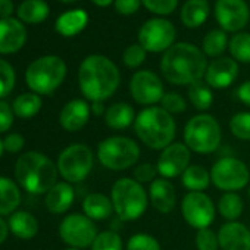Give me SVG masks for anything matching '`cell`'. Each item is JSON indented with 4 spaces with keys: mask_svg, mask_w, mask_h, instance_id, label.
<instances>
[{
    "mask_svg": "<svg viewBox=\"0 0 250 250\" xmlns=\"http://www.w3.org/2000/svg\"><path fill=\"white\" fill-rule=\"evenodd\" d=\"M91 2L96 5V6H100V8H106V6H109L113 0H91Z\"/></svg>",
    "mask_w": 250,
    "mask_h": 250,
    "instance_id": "52",
    "label": "cell"
},
{
    "mask_svg": "<svg viewBox=\"0 0 250 250\" xmlns=\"http://www.w3.org/2000/svg\"><path fill=\"white\" fill-rule=\"evenodd\" d=\"M78 84L87 100L91 103L104 102L116 93L121 84V74L109 58L103 55H90L80 65Z\"/></svg>",
    "mask_w": 250,
    "mask_h": 250,
    "instance_id": "1",
    "label": "cell"
},
{
    "mask_svg": "<svg viewBox=\"0 0 250 250\" xmlns=\"http://www.w3.org/2000/svg\"><path fill=\"white\" fill-rule=\"evenodd\" d=\"M130 93L136 103L142 106H156L161 103L165 88L162 80L152 71H137L130 80Z\"/></svg>",
    "mask_w": 250,
    "mask_h": 250,
    "instance_id": "14",
    "label": "cell"
},
{
    "mask_svg": "<svg viewBox=\"0 0 250 250\" xmlns=\"http://www.w3.org/2000/svg\"><path fill=\"white\" fill-rule=\"evenodd\" d=\"M145 61H146V50L140 44H131L122 53V62L130 69L139 68Z\"/></svg>",
    "mask_w": 250,
    "mask_h": 250,
    "instance_id": "41",
    "label": "cell"
},
{
    "mask_svg": "<svg viewBox=\"0 0 250 250\" xmlns=\"http://www.w3.org/2000/svg\"><path fill=\"white\" fill-rule=\"evenodd\" d=\"M142 0H115V11L121 15H133L140 9Z\"/></svg>",
    "mask_w": 250,
    "mask_h": 250,
    "instance_id": "46",
    "label": "cell"
},
{
    "mask_svg": "<svg viewBox=\"0 0 250 250\" xmlns=\"http://www.w3.org/2000/svg\"><path fill=\"white\" fill-rule=\"evenodd\" d=\"M103 103H104V102H93V103H91V113H94L96 116H100V115L104 116L107 107H104Z\"/></svg>",
    "mask_w": 250,
    "mask_h": 250,
    "instance_id": "50",
    "label": "cell"
},
{
    "mask_svg": "<svg viewBox=\"0 0 250 250\" xmlns=\"http://www.w3.org/2000/svg\"><path fill=\"white\" fill-rule=\"evenodd\" d=\"M238 77V65L232 58H216L208 63L205 81L210 88L222 90L229 87Z\"/></svg>",
    "mask_w": 250,
    "mask_h": 250,
    "instance_id": "17",
    "label": "cell"
},
{
    "mask_svg": "<svg viewBox=\"0 0 250 250\" xmlns=\"http://www.w3.org/2000/svg\"><path fill=\"white\" fill-rule=\"evenodd\" d=\"M58 167L40 152H27L15 164L18 184L33 194L47 193L58 181Z\"/></svg>",
    "mask_w": 250,
    "mask_h": 250,
    "instance_id": "4",
    "label": "cell"
},
{
    "mask_svg": "<svg viewBox=\"0 0 250 250\" xmlns=\"http://www.w3.org/2000/svg\"><path fill=\"white\" fill-rule=\"evenodd\" d=\"M88 22V15L83 9H74L62 14L55 24V30L58 34L63 37H74L80 34Z\"/></svg>",
    "mask_w": 250,
    "mask_h": 250,
    "instance_id": "25",
    "label": "cell"
},
{
    "mask_svg": "<svg viewBox=\"0 0 250 250\" xmlns=\"http://www.w3.org/2000/svg\"><path fill=\"white\" fill-rule=\"evenodd\" d=\"M161 107H164L168 113L174 116L187 110V100L175 91H167L161 100Z\"/></svg>",
    "mask_w": 250,
    "mask_h": 250,
    "instance_id": "40",
    "label": "cell"
},
{
    "mask_svg": "<svg viewBox=\"0 0 250 250\" xmlns=\"http://www.w3.org/2000/svg\"><path fill=\"white\" fill-rule=\"evenodd\" d=\"M235 94H237L238 100H240L243 104H246V106L250 107V80H249V81H244V83L237 88Z\"/></svg>",
    "mask_w": 250,
    "mask_h": 250,
    "instance_id": "48",
    "label": "cell"
},
{
    "mask_svg": "<svg viewBox=\"0 0 250 250\" xmlns=\"http://www.w3.org/2000/svg\"><path fill=\"white\" fill-rule=\"evenodd\" d=\"M96 156L100 165L109 171H127L137 165L140 159V146L127 136H110L99 143Z\"/></svg>",
    "mask_w": 250,
    "mask_h": 250,
    "instance_id": "7",
    "label": "cell"
},
{
    "mask_svg": "<svg viewBox=\"0 0 250 250\" xmlns=\"http://www.w3.org/2000/svg\"><path fill=\"white\" fill-rule=\"evenodd\" d=\"M20 203L21 193L18 186L6 177H0V215H12L17 212Z\"/></svg>",
    "mask_w": 250,
    "mask_h": 250,
    "instance_id": "29",
    "label": "cell"
},
{
    "mask_svg": "<svg viewBox=\"0 0 250 250\" xmlns=\"http://www.w3.org/2000/svg\"><path fill=\"white\" fill-rule=\"evenodd\" d=\"M15 78L17 77L12 65L5 59H0V99L12 93L15 87Z\"/></svg>",
    "mask_w": 250,
    "mask_h": 250,
    "instance_id": "39",
    "label": "cell"
},
{
    "mask_svg": "<svg viewBox=\"0 0 250 250\" xmlns=\"http://www.w3.org/2000/svg\"><path fill=\"white\" fill-rule=\"evenodd\" d=\"M14 109L12 106L5 102V100H0V133H6L14 124Z\"/></svg>",
    "mask_w": 250,
    "mask_h": 250,
    "instance_id": "45",
    "label": "cell"
},
{
    "mask_svg": "<svg viewBox=\"0 0 250 250\" xmlns=\"http://www.w3.org/2000/svg\"><path fill=\"white\" fill-rule=\"evenodd\" d=\"M210 180L218 190L224 193H237L249 186L250 171L241 159L234 156H225L218 159L212 165Z\"/></svg>",
    "mask_w": 250,
    "mask_h": 250,
    "instance_id": "10",
    "label": "cell"
},
{
    "mask_svg": "<svg viewBox=\"0 0 250 250\" xmlns=\"http://www.w3.org/2000/svg\"><path fill=\"white\" fill-rule=\"evenodd\" d=\"M14 2L12 0H0V20L12 18L14 14Z\"/></svg>",
    "mask_w": 250,
    "mask_h": 250,
    "instance_id": "49",
    "label": "cell"
},
{
    "mask_svg": "<svg viewBox=\"0 0 250 250\" xmlns=\"http://www.w3.org/2000/svg\"><path fill=\"white\" fill-rule=\"evenodd\" d=\"M181 183L188 191H205L212 184L210 171L202 165H190L181 175Z\"/></svg>",
    "mask_w": 250,
    "mask_h": 250,
    "instance_id": "30",
    "label": "cell"
},
{
    "mask_svg": "<svg viewBox=\"0 0 250 250\" xmlns=\"http://www.w3.org/2000/svg\"><path fill=\"white\" fill-rule=\"evenodd\" d=\"M210 14L208 0H187L181 9V21L187 28H197L206 22Z\"/></svg>",
    "mask_w": 250,
    "mask_h": 250,
    "instance_id": "27",
    "label": "cell"
},
{
    "mask_svg": "<svg viewBox=\"0 0 250 250\" xmlns=\"http://www.w3.org/2000/svg\"><path fill=\"white\" fill-rule=\"evenodd\" d=\"M228 128L231 134L243 142H250V112H237L229 118Z\"/></svg>",
    "mask_w": 250,
    "mask_h": 250,
    "instance_id": "36",
    "label": "cell"
},
{
    "mask_svg": "<svg viewBox=\"0 0 250 250\" xmlns=\"http://www.w3.org/2000/svg\"><path fill=\"white\" fill-rule=\"evenodd\" d=\"M42 97L36 93H22L12 103L14 113L24 119L36 116L42 110Z\"/></svg>",
    "mask_w": 250,
    "mask_h": 250,
    "instance_id": "32",
    "label": "cell"
},
{
    "mask_svg": "<svg viewBox=\"0 0 250 250\" xmlns=\"http://www.w3.org/2000/svg\"><path fill=\"white\" fill-rule=\"evenodd\" d=\"M8 225H9V229L12 231V234L21 240H30V238L36 237V234L39 232L37 218L27 210L14 212L9 218Z\"/></svg>",
    "mask_w": 250,
    "mask_h": 250,
    "instance_id": "26",
    "label": "cell"
},
{
    "mask_svg": "<svg viewBox=\"0 0 250 250\" xmlns=\"http://www.w3.org/2000/svg\"><path fill=\"white\" fill-rule=\"evenodd\" d=\"M216 234L221 250H250V228L243 222H225Z\"/></svg>",
    "mask_w": 250,
    "mask_h": 250,
    "instance_id": "19",
    "label": "cell"
},
{
    "mask_svg": "<svg viewBox=\"0 0 250 250\" xmlns=\"http://www.w3.org/2000/svg\"><path fill=\"white\" fill-rule=\"evenodd\" d=\"M3 150H5V147H3V142L0 140V158H2V155H3Z\"/></svg>",
    "mask_w": 250,
    "mask_h": 250,
    "instance_id": "53",
    "label": "cell"
},
{
    "mask_svg": "<svg viewBox=\"0 0 250 250\" xmlns=\"http://www.w3.org/2000/svg\"><path fill=\"white\" fill-rule=\"evenodd\" d=\"M94 165L93 150L83 143L65 147L58 158V171L66 183H80L88 177Z\"/></svg>",
    "mask_w": 250,
    "mask_h": 250,
    "instance_id": "9",
    "label": "cell"
},
{
    "mask_svg": "<svg viewBox=\"0 0 250 250\" xmlns=\"http://www.w3.org/2000/svg\"><path fill=\"white\" fill-rule=\"evenodd\" d=\"M228 37L224 30H212L203 39V53L210 58H221V55L228 47Z\"/></svg>",
    "mask_w": 250,
    "mask_h": 250,
    "instance_id": "34",
    "label": "cell"
},
{
    "mask_svg": "<svg viewBox=\"0 0 250 250\" xmlns=\"http://www.w3.org/2000/svg\"><path fill=\"white\" fill-rule=\"evenodd\" d=\"M8 229H9V225L0 218V244H2L5 240H6V237H8Z\"/></svg>",
    "mask_w": 250,
    "mask_h": 250,
    "instance_id": "51",
    "label": "cell"
},
{
    "mask_svg": "<svg viewBox=\"0 0 250 250\" xmlns=\"http://www.w3.org/2000/svg\"><path fill=\"white\" fill-rule=\"evenodd\" d=\"M27 42L24 22L17 18L0 20V55H12L20 52Z\"/></svg>",
    "mask_w": 250,
    "mask_h": 250,
    "instance_id": "18",
    "label": "cell"
},
{
    "mask_svg": "<svg viewBox=\"0 0 250 250\" xmlns=\"http://www.w3.org/2000/svg\"><path fill=\"white\" fill-rule=\"evenodd\" d=\"M65 250H80V249H72V247H71V249H65Z\"/></svg>",
    "mask_w": 250,
    "mask_h": 250,
    "instance_id": "56",
    "label": "cell"
},
{
    "mask_svg": "<svg viewBox=\"0 0 250 250\" xmlns=\"http://www.w3.org/2000/svg\"><path fill=\"white\" fill-rule=\"evenodd\" d=\"M127 250H162L156 237L147 232H137L131 235L125 246Z\"/></svg>",
    "mask_w": 250,
    "mask_h": 250,
    "instance_id": "38",
    "label": "cell"
},
{
    "mask_svg": "<svg viewBox=\"0 0 250 250\" xmlns=\"http://www.w3.org/2000/svg\"><path fill=\"white\" fill-rule=\"evenodd\" d=\"M59 2H62V3H74V2H77V0H59Z\"/></svg>",
    "mask_w": 250,
    "mask_h": 250,
    "instance_id": "54",
    "label": "cell"
},
{
    "mask_svg": "<svg viewBox=\"0 0 250 250\" xmlns=\"http://www.w3.org/2000/svg\"><path fill=\"white\" fill-rule=\"evenodd\" d=\"M190 159L191 150L184 143L174 142L161 152L156 162V168L162 178H177L181 177L184 171L190 167Z\"/></svg>",
    "mask_w": 250,
    "mask_h": 250,
    "instance_id": "15",
    "label": "cell"
},
{
    "mask_svg": "<svg viewBox=\"0 0 250 250\" xmlns=\"http://www.w3.org/2000/svg\"><path fill=\"white\" fill-rule=\"evenodd\" d=\"M110 200L113 210L121 221H136L142 218L149 206V193L134 178H119L112 184Z\"/></svg>",
    "mask_w": 250,
    "mask_h": 250,
    "instance_id": "5",
    "label": "cell"
},
{
    "mask_svg": "<svg viewBox=\"0 0 250 250\" xmlns=\"http://www.w3.org/2000/svg\"><path fill=\"white\" fill-rule=\"evenodd\" d=\"M134 133L139 140L152 150H164L174 143L177 136V122L171 113L161 106L142 109L134 121Z\"/></svg>",
    "mask_w": 250,
    "mask_h": 250,
    "instance_id": "3",
    "label": "cell"
},
{
    "mask_svg": "<svg viewBox=\"0 0 250 250\" xmlns=\"http://www.w3.org/2000/svg\"><path fill=\"white\" fill-rule=\"evenodd\" d=\"M137 113L134 112L133 106L127 102H116L112 103L104 113V124L110 130L121 131L127 130L134 125Z\"/></svg>",
    "mask_w": 250,
    "mask_h": 250,
    "instance_id": "22",
    "label": "cell"
},
{
    "mask_svg": "<svg viewBox=\"0 0 250 250\" xmlns=\"http://www.w3.org/2000/svg\"><path fill=\"white\" fill-rule=\"evenodd\" d=\"M25 145V140L21 134L18 133H12V134H8L3 140V147L5 150H8L9 153H20L22 150Z\"/></svg>",
    "mask_w": 250,
    "mask_h": 250,
    "instance_id": "47",
    "label": "cell"
},
{
    "mask_svg": "<svg viewBox=\"0 0 250 250\" xmlns=\"http://www.w3.org/2000/svg\"><path fill=\"white\" fill-rule=\"evenodd\" d=\"M142 2L147 11L156 15H169L178 6V0H142Z\"/></svg>",
    "mask_w": 250,
    "mask_h": 250,
    "instance_id": "43",
    "label": "cell"
},
{
    "mask_svg": "<svg viewBox=\"0 0 250 250\" xmlns=\"http://www.w3.org/2000/svg\"><path fill=\"white\" fill-rule=\"evenodd\" d=\"M66 77V63L62 58L47 55L31 62L25 71V83L39 96L52 94Z\"/></svg>",
    "mask_w": 250,
    "mask_h": 250,
    "instance_id": "8",
    "label": "cell"
},
{
    "mask_svg": "<svg viewBox=\"0 0 250 250\" xmlns=\"http://www.w3.org/2000/svg\"><path fill=\"white\" fill-rule=\"evenodd\" d=\"M216 209L227 222L237 221L243 215L244 203H243V199L240 197L238 193L229 191V193H224L219 197Z\"/></svg>",
    "mask_w": 250,
    "mask_h": 250,
    "instance_id": "31",
    "label": "cell"
},
{
    "mask_svg": "<svg viewBox=\"0 0 250 250\" xmlns=\"http://www.w3.org/2000/svg\"><path fill=\"white\" fill-rule=\"evenodd\" d=\"M247 194H249V199H250V187H249V190H247Z\"/></svg>",
    "mask_w": 250,
    "mask_h": 250,
    "instance_id": "55",
    "label": "cell"
},
{
    "mask_svg": "<svg viewBox=\"0 0 250 250\" xmlns=\"http://www.w3.org/2000/svg\"><path fill=\"white\" fill-rule=\"evenodd\" d=\"M181 215L191 228L199 231L210 228L216 215V208L205 191H188L181 200Z\"/></svg>",
    "mask_w": 250,
    "mask_h": 250,
    "instance_id": "12",
    "label": "cell"
},
{
    "mask_svg": "<svg viewBox=\"0 0 250 250\" xmlns=\"http://www.w3.org/2000/svg\"><path fill=\"white\" fill-rule=\"evenodd\" d=\"M187 96H188V100L190 103L197 109L200 110L202 113L208 109H210L212 103H213V93H212V88L203 83V81H197L191 85H188V90H187Z\"/></svg>",
    "mask_w": 250,
    "mask_h": 250,
    "instance_id": "33",
    "label": "cell"
},
{
    "mask_svg": "<svg viewBox=\"0 0 250 250\" xmlns=\"http://www.w3.org/2000/svg\"><path fill=\"white\" fill-rule=\"evenodd\" d=\"M91 115V106L84 99L69 100L59 113L61 127L65 131L75 133L84 128Z\"/></svg>",
    "mask_w": 250,
    "mask_h": 250,
    "instance_id": "20",
    "label": "cell"
},
{
    "mask_svg": "<svg viewBox=\"0 0 250 250\" xmlns=\"http://www.w3.org/2000/svg\"><path fill=\"white\" fill-rule=\"evenodd\" d=\"M229 53L235 62L250 63V34L235 33L228 43Z\"/></svg>",
    "mask_w": 250,
    "mask_h": 250,
    "instance_id": "35",
    "label": "cell"
},
{
    "mask_svg": "<svg viewBox=\"0 0 250 250\" xmlns=\"http://www.w3.org/2000/svg\"><path fill=\"white\" fill-rule=\"evenodd\" d=\"M83 210L84 215L93 221H104L112 213H115L110 197L103 193L87 194L83 200Z\"/></svg>",
    "mask_w": 250,
    "mask_h": 250,
    "instance_id": "24",
    "label": "cell"
},
{
    "mask_svg": "<svg viewBox=\"0 0 250 250\" xmlns=\"http://www.w3.org/2000/svg\"><path fill=\"white\" fill-rule=\"evenodd\" d=\"M90 249L91 250H122L124 244H122V238L119 237L116 231L106 229L97 234Z\"/></svg>",
    "mask_w": 250,
    "mask_h": 250,
    "instance_id": "37",
    "label": "cell"
},
{
    "mask_svg": "<svg viewBox=\"0 0 250 250\" xmlns=\"http://www.w3.org/2000/svg\"><path fill=\"white\" fill-rule=\"evenodd\" d=\"M196 249L197 250H219L218 234L210 228H203L196 232Z\"/></svg>",
    "mask_w": 250,
    "mask_h": 250,
    "instance_id": "42",
    "label": "cell"
},
{
    "mask_svg": "<svg viewBox=\"0 0 250 250\" xmlns=\"http://www.w3.org/2000/svg\"><path fill=\"white\" fill-rule=\"evenodd\" d=\"M74 197L75 193L72 186L66 181H61L46 193V206L52 213H65L72 206Z\"/></svg>",
    "mask_w": 250,
    "mask_h": 250,
    "instance_id": "23",
    "label": "cell"
},
{
    "mask_svg": "<svg viewBox=\"0 0 250 250\" xmlns=\"http://www.w3.org/2000/svg\"><path fill=\"white\" fill-rule=\"evenodd\" d=\"M97 234L94 221L84 213H69L59 225V235L62 241L72 249L91 247Z\"/></svg>",
    "mask_w": 250,
    "mask_h": 250,
    "instance_id": "11",
    "label": "cell"
},
{
    "mask_svg": "<svg viewBox=\"0 0 250 250\" xmlns=\"http://www.w3.org/2000/svg\"><path fill=\"white\" fill-rule=\"evenodd\" d=\"M149 202L159 213H171L177 206L175 186L167 178H156L149 186Z\"/></svg>",
    "mask_w": 250,
    "mask_h": 250,
    "instance_id": "21",
    "label": "cell"
},
{
    "mask_svg": "<svg viewBox=\"0 0 250 250\" xmlns=\"http://www.w3.org/2000/svg\"><path fill=\"white\" fill-rule=\"evenodd\" d=\"M184 145L194 153L210 155L222 142V130L218 119L210 113H197L190 118L183 131Z\"/></svg>",
    "mask_w": 250,
    "mask_h": 250,
    "instance_id": "6",
    "label": "cell"
},
{
    "mask_svg": "<svg viewBox=\"0 0 250 250\" xmlns=\"http://www.w3.org/2000/svg\"><path fill=\"white\" fill-rule=\"evenodd\" d=\"M177 30L168 20L153 18L143 24L139 31V44L152 53L167 52L174 46Z\"/></svg>",
    "mask_w": 250,
    "mask_h": 250,
    "instance_id": "13",
    "label": "cell"
},
{
    "mask_svg": "<svg viewBox=\"0 0 250 250\" xmlns=\"http://www.w3.org/2000/svg\"><path fill=\"white\" fill-rule=\"evenodd\" d=\"M18 20L25 24H40L47 20L50 9L44 0H24L17 9Z\"/></svg>",
    "mask_w": 250,
    "mask_h": 250,
    "instance_id": "28",
    "label": "cell"
},
{
    "mask_svg": "<svg viewBox=\"0 0 250 250\" xmlns=\"http://www.w3.org/2000/svg\"><path fill=\"white\" fill-rule=\"evenodd\" d=\"M206 68V55L190 43H175L164 53L161 61L164 78L174 85H191L202 81Z\"/></svg>",
    "mask_w": 250,
    "mask_h": 250,
    "instance_id": "2",
    "label": "cell"
},
{
    "mask_svg": "<svg viewBox=\"0 0 250 250\" xmlns=\"http://www.w3.org/2000/svg\"><path fill=\"white\" fill-rule=\"evenodd\" d=\"M159 175L156 164H150V162H145V164H139L134 168V180L139 181L140 184L145 183H152L156 180V177Z\"/></svg>",
    "mask_w": 250,
    "mask_h": 250,
    "instance_id": "44",
    "label": "cell"
},
{
    "mask_svg": "<svg viewBox=\"0 0 250 250\" xmlns=\"http://www.w3.org/2000/svg\"><path fill=\"white\" fill-rule=\"evenodd\" d=\"M215 18L225 33L241 31L249 20L250 11L244 0H216Z\"/></svg>",
    "mask_w": 250,
    "mask_h": 250,
    "instance_id": "16",
    "label": "cell"
}]
</instances>
